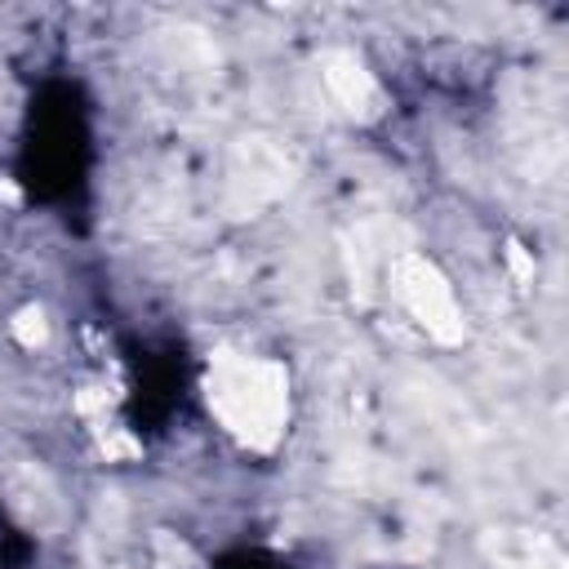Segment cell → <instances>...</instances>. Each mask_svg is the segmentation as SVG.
Instances as JSON below:
<instances>
[{"label":"cell","instance_id":"6da1fadb","mask_svg":"<svg viewBox=\"0 0 569 569\" xmlns=\"http://www.w3.org/2000/svg\"><path fill=\"white\" fill-rule=\"evenodd\" d=\"M204 409L213 427L240 449L267 453L293 422V373L280 356L253 347H213L204 360Z\"/></svg>","mask_w":569,"mask_h":569},{"label":"cell","instance_id":"7a4b0ae2","mask_svg":"<svg viewBox=\"0 0 569 569\" xmlns=\"http://www.w3.org/2000/svg\"><path fill=\"white\" fill-rule=\"evenodd\" d=\"M387 289H391L396 307L409 316V325H418L427 338L458 342L467 333V307L436 258H427L418 249L396 253L387 267Z\"/></svg>","mask_w":569,"mask_h":569}]
</instances>
